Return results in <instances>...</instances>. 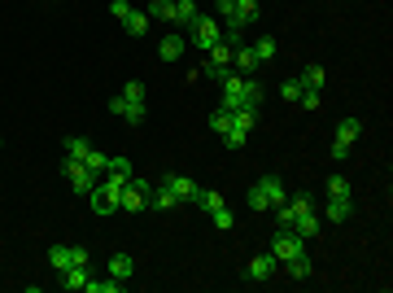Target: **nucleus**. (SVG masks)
Segmentation results:
<instances>
[{"label": "nucleus", "mask_w": 393, "mask_h": 293, "mask_svg": "<svg viewBox=\"0 0 393 293\" xmlns=\"http://www.w3.org/2000/svg\"><path fill=\"white\" fill-rule=\"evenodd\" d=\"M288 202V188L275 180V175H258V184L249 188V210H275V206H284Z\"/></svg>", "instance_id": "1"}, {"label": "nucleus", "mask_w": 393, "mask_h": 293, "mask_svg": "<svg viewBox=\"0 0 393 293\" xmlns=\"http://www.w3.org/2000/svg\"><path fill=\"white\" fill-rule=\"evenodd\" d=\"M254 127H258V110H232V127L223 132V144H227V149H240Z\"/></svg>", "instance_id": "2"}, {"label": "nucleus", "mask_w": 393, "mask_h": 293, "mask_svg": "<svg viewBox=\"0 0 393 293\" xmlns=\"http://www.w3.org/2000/svg\"><path fill=\"white\" fill-rule=\"evenodd\" d=\"M306 246H310V241H302L293 227H275V236H271V258H275V263H288L293 254H306Z\"/></svg>", "instance_id": "3"}, {"label": "nucleus", "mask_w": 393, "mask_h": 293, "mask_svg": "<svg viewBox=\"0 0 393 293\" xmlns=\"http://www.w3.org/2000/svg\"><path fill=\"white\" fill-rule=\"evenodd\" d=\"M232 53H236V48L219 40V44L206 53V66H201V75H210L215 84H219V79H227V75H232Z\"/></svg>", "instance_id": "4"}, {"label": "nucleus", "mask_w": 393, "mask_h": 293, "mask_svg": "<svg viewBox=\"0 0 393 293\" xmlns=\"http://www.w3.org/2000/svg\"><path fill=\"white\" fill-rule=\"evenodd\" d=\"M88 197H92V210H96V215H114V210H123V184L105 180V184H96Z\"/></svg>", "instance_id": "5"}, {"label": "nucleus", "mask_w": 393, "mask_h": 293, "mask_svg": "<svg viewBox=\"0 0 393 293\" xmlns=\"http://www.w3.org/2000/svg\"><path fill=\"white\" fill-rule=\"evenodd\" d=\"M61 175L70 180V188L79 193V197H88V193L96 188V175H92V171H88L79 158H66V162H61Z\"/></svg>", "instance_id": "6"}, {"label": "nucleus", "mask_w": 393, "mask_h": 293, "mask_svg": "<svg viewBox=\"0 0 393 293\" xmlns=\"http://www.w3.org/2000/svg\"><path fill=\"white\" fill-rule=\"evenodd\" d=\"M188 36H192V44L201 48V53H210V48H215V44L223 40V27H219V18H206V13H201V18L192 22Z\"/></svg>", "instance_id": "7"}, {"label": "nucleus", "mask_w": 393, "mask_h": 293, "mask_svg": "<svg viewBox=\"0 0 393 293\" xmlns=\"http://www.w3.org/2000/svg\"><path fill=\"white\" fill-rule=\"evenodd\" d=\"M149 197H153V188L144 184L140 175H131V180L123 184V210H136L140 215V210H149Z\"/></svg>", "instance_id": "8"}, {"label": "nucleus", "mask_w": 393, "mask_h": 293, "mask_svg": "<svg viewBox=\"0 0 393 293\" xmlns=\"http://www.w3.org/2000/svg\"><path fill=\"white\" fill-rule=\"evenodd\" d=\"M358 136H363V123H358V119H341V123H337V140H332V158H337V162L350 158V144H354Z\"/></svg>", "instance_id": "9"}, {"label": "nucleus", "mask_w": 393, "mask_h": 293, "mask_svg": "<svg viewBox=\"0 0 393 293\" xmlns=\"http://www.w3.org/2000/svg\"><path fill=\"white\" fill-rule=\"evenodd\" d=\"M219 88H223V101H219V105H227V110H245V75H227V79H219Z\"/></svg>", "instance_id": "10"}, {"label": "nucleus", "mask_w": 393, "mask_h": 293, "mask_svg": "<svg viewBox=\"0 0 393 293\" xmlns=\"http://www.w3.org/2000/svg\"><path fill=\"white\" fill-rule=\"evenodd\" d=\"M201 18V9H196V0H171V22L179 31H192V22Z\"/></svg>", "instance_id": "11"}, {"label": "nucleus", "mask_w": 393, "mask_h": 293, "mask_svg": "<svg viewBox=\"0 0 393 293\" xmlns=\"http://www.w3.org/2000/svg\"><path fill=\"white\" fill-rule=\"evenodd\" d=\"M275 267H280V263H275V258H271V250H267V254H258L254 263L245 267V280H254V285H258V280H271V276H275Z\"/></svg>", "instance_id": "12"}, {"label": "nucleus", "mask_w": 393, "mask_h": 293, "mask_svg": "<svg viewBox=\"0 0 393 293\" xmlns=\"http://www.w3.org/2000/svg\"><path fill=\"white\" fill-rule=\"evenodd\" d=\"M61 276V289L70 293V289H88V280H92V267H84V263H75V267H66V271H57Z\"/></svg>", "instance_id": "13"}, {"label": "nucleus", "mask_w": 393, "mask_h": 293, "mask_svg": "<svg viewBox=\"0 0 393 293\" xmlns=\"http://www.w3.org/2000/svg\"><path fill=\"white\" fill-rule=\"evenodd\" d=\"M258 66H262V61H258V53H254V44H240L236 53H232V70H236V75H254Z\"/></svg>", "instance_id": "14"}, {"label": "nucleus", "mask_w": 393, "mask_h": 293, "mask_svg": "<svg viewBox=\"0 0 393 293\" xmlns=\"http://www.w3.org/2000/svg\"><path fill=\"white\" fill-rule=\"evenodd\" d=\"M184 48H188V40L179 36V31H171V36L162 40V48H157V57H162V61H179V57H184Z\"/></svg>", "instance_id": "15"}, {"label": "nucleus", "mask_w": 393, "mask_h": 293, "mask_svg": "<svg viewBox=\"0 0 393 293\" xmlns=\"http://www.w3.org/2000/svg\"><path fill=\"white\" fill-rule=\"evenodd\" d=\"M167 184L175 188V197H179V202H196V193H201V184L188 180V175H167Z\"/></svg>", "instance_id": "16"}, {"label": "nucleus", "mask_w": 393, "mask_h": 293, "mask_svg": "<svg viewBox=\"0 0 393 293\" xmlns=\"http://www.w3.org/2000/svg\"><path fill=\"white\" fill-rule=\"evenodd\" d=\"M288 271V280H310V271H315V263H310V254H293L288 263H280Z\"/></svg>", "instance_id": "17"}, {"label": "nucleus", "mask_w": 393, "mask_h": 293, "mask_svg": "<svg viewBox=\"0 0 393 293\" xmlns=\"http://www.w3.org/2000/svg\"><path fill=\"white\" fill-rule=\"evenodd\" d=\"M109 276L127 285L131 276H136V258H131V254H114V258H109Z\"/></svg>", "instance_id": "18"}, {"label": "nucleus", "mask_w": 393, "mask_h": 293, "mask_svg": "<svg viewBox=\"0 0 393 293\" xmlns=\"http://www.w3.org/2000/svg\"><path fill=\"white\" fill-rule=\"evenodd\" d=\"M118 22L127 27V36H149V13H140V9H127Z\"/></svg>", "instance_id": "19"}, {"label": "nucleus", "mask_w": 393, "mask_h": 293, "mask_svg": "<svg viewBox=\"0 0 393 293\" xmlns=\"http://www.w3.org/2000/svg\"><path fill=\"white\" fill-rule=\"evenodd\" d=\"M179 206V197H175V188L167 184V180H162V188L153 193V197H149V210H175Z\"/></svg>", "instance_id": "20"}, {"label": "nucleus", "mask_w": 393, "mask_h": 293, "mask_svg": "<svg viewBox=\"0 0 393 293\" xmlns=\"http://www.w3.org/2000/svg\"><path fill=\"white\" fill-rule=\"evenodd\" d=\"M105 180H114V184H127V180H131V162H127V158H109Z\"/></svg>", "instance_id": "21"}, {"label": "nucleus", "mask_w": 393, "mask_h": 293, "mask_svg": "<svg viewBox=\"0 0 393 293\" xmlns=\"http://www.w3.org/2000/svg\"><path fill=\"white\" fill-rule=\"evenodd\" d=\"M350 197H328V219H337V223H346L350 219Z\"/></svg>", "instance_id": "22"}, {"label": "nucleus", "mask_w": 393, "mask_h": 293, "mask_svg": "<svg viewBox=\"0 0 393 293\" xmlns=\"http://www.w3.org/2000/svg\"><path fill=\"white\" fill-rule=\"evenodd\" d=\"M262 105V84L254 75H245V110H258Z\"/></svg>", "instance_id": "23"}, {"label": "nucleus", "mask_w": 393, "mask_h": 293, "mask_svg": "<svg viewBox=\"0 0 393 293\" xmlns=\"http://www.w3.org/2000/svg\"><path fill=\"white\" fill-rule=\"evenodd\" d=\"M227 127H232V110H227V105H219L215 114H210V132H215V136H223Z\"/></svg>", "instance_id": "24"}, {"label": "nucleus", "mask_w": 393, "mask_h": 293, "mask_svg": "<svg viewBox=\"0 0 393 293\" xmlns=\"http://www.w3.org/2000/svg\"><path fill=\"white\" fill-rule=\"evenodd\" d=\"M298 79H302V88H310V92H319L328 75H323V66H306V70H302Z\"/></svg>", "instance_id": "25"}, {"label": "nucleus", "mask_w": 393, "mask_h": 293, "mask_svg": "<svg viewBox=\"0 0 393 293\" xmlns=\"http://www.w3.org/2000/svg\"><path fill=\"white\" fill-rule=\"evenodd\" d=\"M196 206L215 215V210H219V206H227V202H223V193H215V188H201V193H196Z\"/></svg>", "instance_id": "26"}, {"label": "nucleus", "mask_w": 393, "mask_h": 293, "mask_svg": "<svg viewBox=\"0 0 393 293\" xmlns=\"http://www.w3.org/2000/svg\"><path fill=\"white\" fill-rule=\"evenodd\" d=\"M84 167H88L92 175H105V171H109V158L96 153V149H88V153H84Z\"/></svg>", "instance_id": "27"}, {"label": "nucleus", "mask_w": 393, "mask_h": 293, "mask_svg": "<svg viewBox=\"0 0 393 293\" xmlns=\"http://www.w3.org/2000/svg\"><path fill=\"white\" fill-rule=\"evenodd\" d=\"M149 22H171V0H149Z\"/></svg>", "instance_id": "28"}, {"label": "nucleus", "mask_w": 393, "mask_h": 293, "mask_svg": "<svg viewBox=\"0 0 393 293\" xmlns=\"http://www.w3.org/2000/svg\"><path fill=\"white\" fill-rule=\"evenodd\" d=\"M48 263H53V271H66L70 267V246H53L48 250Z\"/></svg>", "instance_id": "29"}, {"label": "nucleus", "mask_w": 393, "mask_h": 293, "mask_svg": "<svg viewBox=\"0 0 393 293\" xmlns=\"http://www.w3.org/2000/svg\"><path fill=\"white\" fill-rule=\"evenodd\" d=\"M123 101L127 105H144V84H140V79H131V84L123 88Z\"/></svg>", "instance_id": "30"}, {"label": "nucleus", "mask_w": 393, "mask_h": 293, "mask_svg": "<svg viewBox=\"0 0 393 293\" xmlns=\"http://www.w3.org/2000/svg\"><path fill=\"white\" fill-rule=\"evenodd\" d=\"M88 149H92V144H88L84 136H70V140H66V158H79V162H84Z\"/></svg>", "instance_id": "31"}, {"label": "nucleus", "mask_w": 393, "mask_h": 293, "mask_svg": "<svg viewBox=\"0 0 393 293\" xmlns=\"http://www.w3.org/2000/svg\"><path fill=\"white\" fill-rule=\"evenodd\" d=\"M123 280H114V276H105V280H88V293H118Z\"/></svg>", "instance_id": "32"}, {"label": "nucleus", "mask_w": 393, "mask_h": 293, "mask_svg": "<svg viewBox=\"0 0 393 293\" xmlns=\"http://www.w3.org/2000/svg\"><path fill=\"white\" fill-rule=\"evenodd\" d=\"M328 197H350V180H346V175H332V180H328Z\"/></svg>", "instance_id": "33"}, {"label": "nucleus", "mask_w": 393, "mask_h": 293, "mask_svg": "<svg viewBox=\"0 0 393 293\" xmlns=\"http://www.w3.org/2000/svg\"><path fill=\"white\" fill-rule=\"evenodd\" d=\"M302 92H306V88H302V79H288V84L280 88V96H284V101H293V105L302 101Z\"/></svg>", "instance_id": "34"}, {"label": "nucleus", "mask_w": 393, "mask_h": 293, "mask_svg": "<svg viewBox=\"0 0 393 293\" xmlns=\"http://www.w3.org/2000/svg\"><path fill=\"white\" fill-rule=\"evenodd\" d=\"M254 53H258V61H271V57H275V40H271V36H262V40L254 44Z\"/></svg>", "instance_id": "35"}, {"label": "nucleus", "mask_w": 393, "mask_h": 293, "mask_svg": "<svg viewBox=\"0 0 393 293\" xmlns=\"http://www.w3.org/2000/svg\"><path fill=\"white\" fill-rule=\"evenodd\" d=\"M210 219H215V227H219V232H227V227H232V210H227V206H219Z\"/></svg>", "instance_id": "36"}, {"label": "nucleus", "mask_w": 393, "mask_h": 293, "mask_svg": "<svg viewBox=\"0 0 393 293\" xmlns=\"http://www.w3.org/2000/svg\"><path fill=\"white\" fill-rule=\"evenodd\" d=\"M298 105H302V110H319L323 101H319V92H310V88H306V92H302V101H298Z\"/></svg>", "instance_id": "37"}, {"label": "nucleus", "mask_w": 393, "mask_h": 293, "mask_svg": "<svg viewBox=\"0 0 393 293\" xmlns=\"http://www.w3.org/2000/svg\"><path fill=\"white\" fill-rule=\"evenodd\" d=\"M123 110H127V101H123V92H118V96L109 101V114H114V119H123Z\"/></svg>", "instance_id": "38"}, {"label": "nucleus", "mask_w": 393, "mask_h": 293, "mask_svg": "<svg viewBox=\"0 0 393 293\" xmlns=\"http://www.w3.org/2000/svg\"><path fill=\"white\" fill-rule=\"evenodd\" d=\"M0 144H5V140H0Z\"/></svg>", "instance_id": "39"}]
</instances>
